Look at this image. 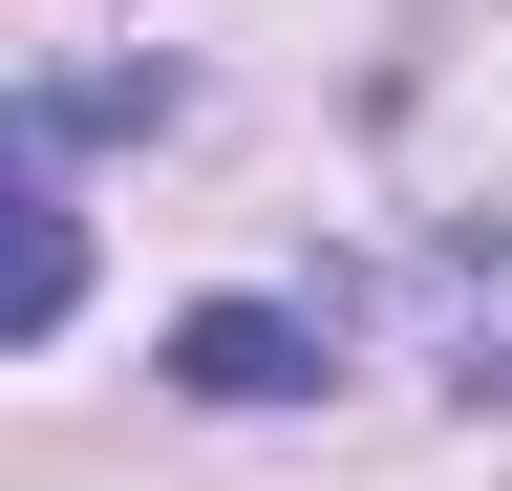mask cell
Returning <instances> with one entry per match:
<instances>
[{"label":"cell","mask_w":512,"mask_h":491,"mask_svg":"<svg viewBox=\"0 0 512 491\" xmlns=\"http://www.w3.org/2000/svg\"><path fill=\"white\" fill-rule=\"evenodd\" d=\"M150 65H128V86H86V107H0V342H64V321H86V235H64V193H43V150L64 129H150Z\"/></svg>","instance_id":"obj_1"},{"label":"cell","mask_w":512,"mask_h":491,"mask_svg":"<svg viewBox=\"0 0 512 491\" xmlns=\"http://www.w3.org/2000/svg\"><path fill=\"white\" fill-rule=\"evenodd\" d=\"M171 385L192 406H299V385H342V321H320V299H192Z\"/></svg>","instance_id":"obj_2"},{"label":"cell","mask_w":512,"mask_h":491,"mask_svg":"<svg viewBox=\"0 0 512 491\" xmlns=\"http://www.w3.org/2000/svg\"><path fill=\"white\" fill-rule=\"evenodd\" d=\"M491 385H512V342H491Z\"/></svg>","instance_id":"obj_3"}]
</instances>
